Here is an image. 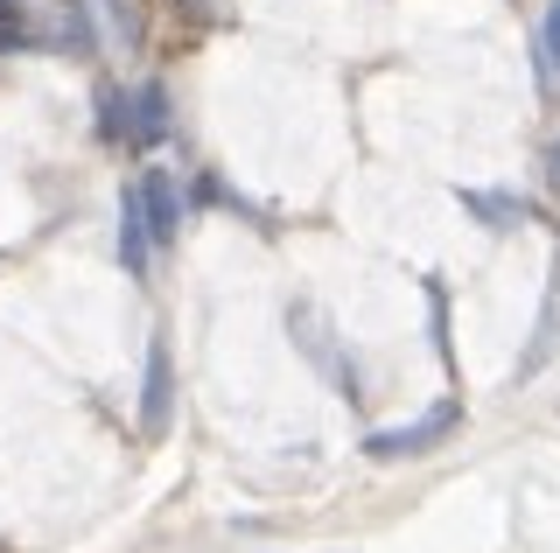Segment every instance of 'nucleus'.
Instances as JSON below:
<instances>
[{"instance_id":"obj_9","label":"nucleus","mask_w":560,"mask_h":553,"mask_svg":"<svg viewBox=\"0 0 560 553\" xmlns=\"http://www.w3.org/2000/svg\"><path fill=\"white\" fill-rule=\"evenodd\" d=\"M539 78H547V84L560 78V0L539 14Z\"/></svg>"},{"instance_id":"obj_8","label":"nucleus","mask_w":560,"mask_h":553,"mask_svg":"<svg viewBox=\"0 0 560 553\" xmlns=\"http://www.w3.org/2000/svg\"><path fill=\"white\" fill-rule=\"evenodd\" d=\"M463 211H477L490 232H512V224L525 217V203L518 197H498V189H463Z\"/></svg>"},{"instance_id":"obj_4","label":"nucleus","mask_w":560,"mask_h":553,"mask_svg":"<svg viewBox=\"0 0 560 553\" xmlns=\"http://www.w3.org/2000/svg\"><path fill=\"white\" fill-rule=\"evenodd\" d=\"M127 119H119V133H127L133 148H154V141H168V84H133L127 92V106H119Z\"/></svg>"},{"instance_id":"obj_10","label":"nucleus","mask_w":560,"mask_h":553,"mask_svg":"<svg viewBox=\"0 0 560 553\" xmlns=\"http://www.w3.org/2000/svg\"><path fill=\"white\" fill-rule=\"evenodd\" d=\"M547 176H553V189H560V141H553V168H547Z\"/></svg>"},{"instance_id":"obj_6","label":"nucleus","mask_w":560,"mask_h":553,"mask_svg":"<svg viewBox=\"0 0 560 553\" xmlns=\"http://www.w3.org/2000/svg\"><path fill=\"white\" fill-rule=\"evenodd\" d=\"M288 330H302V337H294V343H302V351L315 357V365H329V372H337L343 400H358V372H350L343 357H337V343H329V330H323V316H315V308H294V316H288Z\"/></svg>"},{"instance_id":"obj_5","label":"nucleus","mask_w":560,"mask_h":553,"mask_svg":"<svg viewBox=\"0 0 560 553\" xmlns=\"http://www.w3.org/2000/svg\"><path fill=\"white\" fill-rule=\"evenodd\" d=\"M175 413V386H168V343H148V392H140V435H168Z\"/></svg>"},{"instance_id":"obj_3","label":"nucleus","mask_w":560,"mask_h":553,"mask_svg":"<svg viewBox=\"0 0 560 553\" xmlns=\"http://www.w3.org/2000/svg\"><path fill=\"white\" fill-rule=\"evenodd\" d=\"M133 197H140V224H148V246H154V252L175 246V232H183V203H175L168 168H148V176L133 183Z\"/></svg>"},{"instance_id":"obj_7","label":"nucleus","mask_w":560,"mask_h":553,"mask_svg":"<svg viewBox=\"0 0 560 553\" xmlns=\"http://www.w3.org/2000/svg\"><path fill=\"white\" fill-rule=\"evenodd\" d=\"M119 259H127V273H133V281L148 273V259H154V246H148V224H140V197H133V189L119 197Z\"/></svg>"},{"instance_id":"obj_2","label":"nucleus","mask_w":560,"mask_h":553,"mask_svg":"<svg viewBox=\"0 0 560 553\" xmlns=\"http://www.w3.org/2000/svg\"><path fill=\"white\" fill-rule=\"evenodd\" d=\"M455 427H463V400H442V407H428L420 421H399V427H378L372 442V456L378 462H399V456H428V448H442Z\"/></svg>"},{"instance_id":"obj_1","label":"nucleus","mask_w":560,"mask_h":553,"mask_svg":"<svg viewBox=\"0 0 560 553\" xmlns=\"http://www.w3.org/2000/svg\"><path fill=\"white\" fill-rule=\"evenodd\" d=\"M0 49H92L84 0H0Z\"/></svg>"}]
</instances>
